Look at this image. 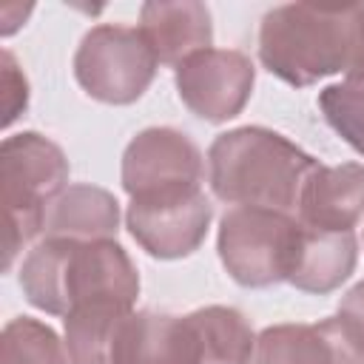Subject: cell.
Instances as JSON below:
<instances>
[{
    "label": "cell",
    "mask_w": 364,
    "mask_h": 364,
    "mask_svg": "<svg viewBox=\"0 0 364 364\" xmlns=\"http://www.w3.org/2000/svg\"><path fill=\"white\" fill-rule=\"evenodd\" d=\"M0 364H74L57 333L34 318H11L3 327Z\"/></svg>",
    "instance_id": "cell-18"
},
{
    "label": "cell",
    "mask_w": 364,
    "mask_h": 364,
    "mask_svg": "<svg viewBox=\"0 0 364 364\" xmlns=\"http://www.w3.org/2000/svg\"><path fill=\"white\" fill-rule=\"evenodd\" d=\"M205 165L199 148L179 131L148 128L125 148L122 185L131 199L165 196L202 188Z\"/></svg>",
    "instance_id": "cell-7"
},
{
    "label": "cell",
    "mask_w": 364,
    "mask_h": 364,
    "mask_svg": "<svg viewBox=\"0 0 364 364\" xmlns=\"http://www.w3.org/2000/svg\"><path fill=\"white\" fill-rule=\"evenodd\" d=\"M327 122L364 156V80H344L318 94Z\"/></svg>",
    "instance_id": "cell-19"
},
{
    "label": "cell",
    "mask_w": 364,
    "mask_h": 364,
    "mask_svg": "<svg viewBox=\"0 0 364 364\" xmlns=\"http://www.w3.org/2000/svg\"><path fill=\"white\" fill-rule=\"evenodd\" d=\"M68 182V162L63 151L34 134L6 136L0 145V196L6 216V259L3 267L14 262V256L46 230V219L63 185Z\"/></svg>",
    "instance_id": "cell-4"
},
{
    "label": "cell",
    "mask_w": 364,
    "mask_h": 364,
    "mask_svg": "<svg viewBox=\"0 0 364 364\" xmlns=\"http://www.w3.org/2000/svg\"><path fill=\"white\" fill-rule=\"evenodd\" d=\"M318 162L299 145L267 128H236L219 134L208 151L213 193L233 208L299 210L304 182Z\"/></svg>",
    "instance_id": "cell-3"
},
{
    "label": "cell",
    "mask_w": 364,
    "mask_h": 364,
    "mask_svg": "<svg viewBox=\"0 0 364 364\" xmlns=\"http://www.w3.org/2000/svg\"><path fill=\"white\" fill-rule=\"evenodd\" d=\"M341 333L355 344V350L364 355V282L355 284L338 304V316H336Z\"/></svg>",
    "instance_id": "cell-20"
},
{
    "label": "cell",
    "mask_w": 364,
    "mask_h": 364,
    "mask_svg": "<svg viewBox=\"0 0 364 364\" xmlns=\"http://www.w3.org/2000/svg\"><path fill=\"white\" fill-rule=\"evenodd\" d=\"M28 102V85L26 77L17 71L14 57L3 51V125H9Z\"/></svg>",
    "instance_id": "cell-21"
},
{
    "label": "cell",
    "mask_w": 364,
    "mask_h": 364,
    "mask_svg": "<svg viewBox=\"0 0 364 364\" xmlns=\"http://www.w3.org/2000/svg\"><path fill=\"white\" fill-rule=\"evenodd\" d=\"M250 364H364V355L333 316L318 324L267 327L256 338Z\"/></svg>",
    "instance_id": "cell-11"
},
{
    "label": "cell",
    "mask_w": 364,
    "mask_h": 364,
    "mask_svg": "<svg viewBox=\"0 0 364 364\" xmlns=\"http://www.w3.org/2000/svg\"><path fill=\"white\" fill-rule=\"evenodd\" d=\"M131 307L122 304H80L65 316V347L74 364H111L114 341Z\"/></svg>",
    "instance_id": "cell-16"
},
{
    "label": "cell",
    "mask_w": 364,
    "mask_h": 364,
    "mask_svg": "<svg viewBox=\"0 0 364 364\" xmlns=\"http://www.w3.org/2000/svg\"><path fill=\"white\" fill-rule=\"evenodd\" d=\"M296 216L316 230H353L364 216V165H318L304 182Z\"/></svg>",
    "instance_id": "cell-12"
},
{
    "label": "cell",
    "mask_w": 364,
    "mask_h": 364,
    "mask_svg": "<svg viewBox=\"0 0 364 364\" xmlns=\"http://www.w3.org/2000/svg\"><path fill=\"white\" fill-rule=\"evenodd\" d=\"M199 338V364H250L256 338L250 324L233 307H202L191 313Z\"/></svg>",
    "instance_id": "cell-17"
},
{
    "label": "cell",
    "mask_w": 364,
    "mask_h": 364,
    "mask_svg": "<svg viewBox=\"0 0 364 364\" xmlns=\"http://www.w3.org/2000/svg\"><path fill=\"white\" fill-rule=\"evenodd\" d=\"M117 222H119V208L108 191L91 185H71L51 205L46 219V233L60 239L91 242V239H108L117 230Z\"/></svg>",
    "instance_id": "cell-15"
},
{
    "label": "cell",
    "mask_w": 364,
    "mask_h": 364,
    "mask_svg": "<svg viewBox=\"0 0 364 364\" xmlns=\"http://www.w3.org/2000/svg\"><path fill=\"white\" fill-rule=\"evenodd\" d=\"M301 222L270 208H230L219 225V256L247 287H267L290 276Z\"/></svg>",
    "instance_id": "cell-5"
},
{
    "label": "cell",
    "mask_w": 364,
    "mask_h": 364,
    "mask_svg": "<svg viewBox=\"0 0 364 364\" xmlns=\"http://www.w3.org/2000/svg\"><path fill=\"white\" fill-rule=\"evenodd\" d=\"M20 287L34 307L68 316L74 307L97 301L131 307L139 293V276L114 239L48 236L26 256Z\"/></svg>",
    "instance_id": "cell-2"
},
{
    "label": "cell",
    "mask_w": 364,
    "mask_h": 364,
    "mask_svg": "<svg viewBox=\"0 0 364 364\" xmlns=\"http://www.w3.org/2000/svg\"><path fill=\"white\" fill-rule=\"evenodd\" d=\"M176 88L185 105L210 122L236 117L253 88V63L233 48H205L176 65Z\"/></svg>",
    "instance_id": "cell-9"
},
{
    "label": "cell",
    "mask_w": 364,
    "mask_h": 364,
    "mask_svg": "<svg viewBox=\"0 0 364 364\" xmlns=\"http://www.w3.org/2000/svg\"><path fill=\"white\" fill-rule=\"evenodd\" d=\"M259 57L290 85H310L338 71L344 80H364V3L276 6L262 20Z\"/></svg>",
    "instance_id": "cell-1"
},
{
    "label": "cell",
    "mask_w": 364,
    "mask_h": 364,
    "mask_svg": "<svg viewBox=\"0 0 364 364\" xmlns=\"http://www.w3.org/2000/svg\"><path fill=\"white\" fill-rule=\"evenodd\" d=\"M159 60L139 28L97 26L91 28L74 57V74L80 85L114 105L134 102L151 85Z\"/></svg>",
    "instance_id": "cell-6"
},
{
    "label": "cell",
    "mask_w": 364,
    "mask_h": 364,
    "mask_svg": "<svg viewBox=\"0 0 364 364\" xmlns=\"http://www.w3.org/2000/svg\"><path fill=\"white\" fill-rule=\"evenodd\" d=\"M355 267L353 230H316L301 225L287 282L307 293L336 290Z\"/></svg>",
    "instance_id": "cell-14"
},
{
    "label": "cell",
    "mask_w": 364,
    "mask_h": 364,
    "mask_svg": "<svg viewBox=\"0 0 364 364\" xmlns=\"http://www.w3.org/2000/svg\"><path fill=\"white\" fill-rule=\"evenodd\" d=\"M210 202L202 188L131 199L128 228L134 239L159 259H179L199 247L210 225Z\"/></svg>",
    "instance_id": "cell-8"
},
{
    "label": "cell",
    "mask_w": 364,
    "mask_h": 364,
    "mask_svg": "<svg viewBox=\"0 0 364 364\" xmlns=\"http://www.w3.org/2000/svg\"><path fill=\"white\" fill-rule=\"evenodd\" d=\"M139 31L154 48L159 63L179 65L188 57L210 48V11L205 3H145L139 14Z\"/></svg>",
    "instance_id": "cell-13"
},
{
    "label": "cell",
    "mask_w": 364,
    "mask_h": 364,
    "mask_svg": "<svg viewBox=\"0 0 364 364\" xmlns=\"http://www.w3.org/2000/svg\"><path fill=\"white\" fill-rule=\"evenodd\" d=\"M199 338L191 316L128 313L111 364H199Z\"/></svg>",
    "instance_id": "cell-10"
}]
</instances>
